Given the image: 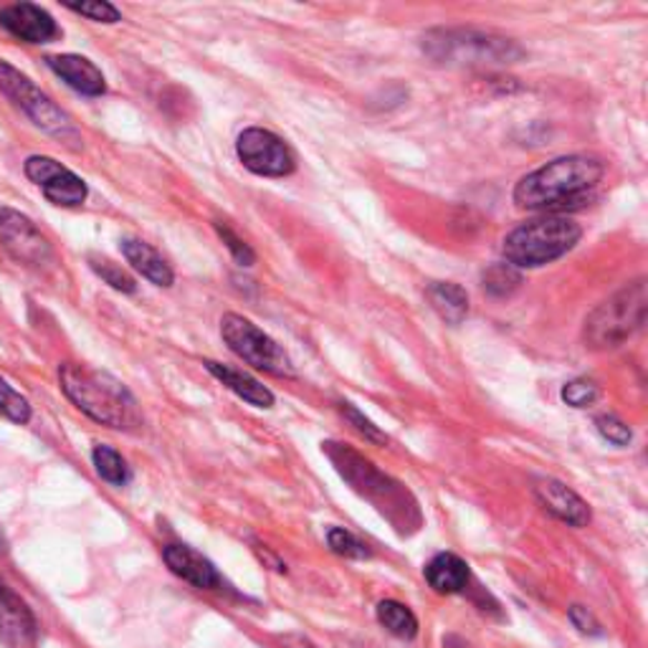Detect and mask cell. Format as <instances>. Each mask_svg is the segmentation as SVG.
I'll use <instances>...</instances> for the list:
<instances>
[{"instance_id":"obj_31","label":"cell","mask_w":648,"mask_h":648,"mask_svg":"<svg viewBox=\"0 0 648 648\" xmlns=\"http://www.w3.org/2000/svg\"><path fill=\"white\" fill-rule=\"evenodd\" d=\"M596 429L603 439L616 443V446H628V443H631V439H634L631 429H628V425L620 419H616V415H598Z\"/></svg>"},{"instance_id":"obj_30","label":"cell","mask_w":648,"mask_h":648,"mask_svg":"<svg viewBox=\"0 0 648 648\" xmlns=\"http://www.w3.org/2000/svg\"><path fill=\"white\" fill-rule=\"evenodd\" d=\"M342 415L344 419L350 421V425L354 431L360 433V436H366V441H372V443H380V446H383V443H388V436L383 431L378 429L376 423H372L370 419H366V415H362L358 408H352L350 403H342Z\"/></svg>"},{"instance_id":"obj_7","label":"cell","mask_w":648,"mask_h":648,"mask_svg":"<svg viewBox=\"0 0 648 648\" xmlns=\"http://www.w3.org/2000/svg\"><path fill=\"white\" fill-rule=\"evenodd\" d=\"M0 92L11 100L18 110H23L33 124H39L41 130H47L49 135L56 137H74V124L51 102L49 94H43L29 76L21 74L16 66L0 59Z\"/></svg>"},{"instance_id":"obj_26","label":"cell","mask_w":648,"mask_h":648,"mask_svg":"<svg viewBox=\"0 0 648 648\" xmlns=\"http://www.w3.org/2000/svg\"><path fill=\"white\" fill-rule=\"evenodd\" d=\"M327 545H330L332 553L342 557H352V560H362V557H370V549L366 543H360L352 532L342 527H332L327 532Z\"/></svg>"},{"instance_id":"obj_16","label":"cell","mask_w":648,"mask_h":648,"mask_svg":"<svg viewBox=\"0 0 648 648\" xmlns=\"http://www.w3.org/2000/svg\"><path fill=\"white\" fill-rule=\"evenodd\" d=\"M47 64L53 74H56L59 79H64V82L79 94L102 96L106 92L104 74L86 56H76V53H59V56H49Z\"/></svg>"},{"instance_id":"obj_2","label":"cell","mask_w":648,"mask_h":648,"mask_svg":"<svg viewBox=\"0 0 648 648\" xmlns=\"http://www.w3.org/2000/svg\"><path fill=\"white\" fill-rule=\"evenodd\" d=\"M59 380L69 401L96 423L117 431H132L140 425L135 398L110 372L66 362L59 370Z\"/></svg>"},{"instance_id":"obj_18","label":"cell","mask_w":648,"mask_h":648,"mask_svg":"<svg viewBox=\"0 0 648 648\" xmlns=\"http://www.w3.org/2000/svg\"><path fill=\"white\" fill-rule=\"evenodd\" d=\"M206 368L213 378H218L230 393H236L238 398H244L246 403H251L256 408H271L274 405V393L259 380L248 376L244 370H236L230 366H224V362H213L208 360Z\"/></svg>"},{"instance_id":"obj_27","label":"cell","mask_w":648,"mask_h":648,"mask_svg":"<svg viewBox=\"0 0 648 648\" xmlns=\"http://www.w3.org/2000/svg\"><path fill=\"white\" fill-rule=\"evenodd\" d=\"M598 398H600V390L588 378L570 380V383H565L563 388V401L573 408H588L596 403Z\"/></svg>"},{"instance_id":"obj_8","label":"cell","mask_w":648,"mask_h":648,"mask_svg":"<svg viewBox=\"0 0 648 648\" xmlns=\"http://www.w3.org/2000/svg\"><path fill=\"white\" fill-rule=\"evenodd\" d=\"M236 155L246 171L261 177H284L295 173L297 167V160L287 142L264 127L244 130L236 140Z\"/></svg>"},{"instance_id":"obj_10","label":"cell","mask_w":648,"mask_h":648,"mask_svg":"<svg viewBox=\"0 0 648 648\" xmlns=\"http://www.w3.org/2000/svg\"><path fill=\"white\" fill-rule=\"evenodd\" d=\"M23 171L25 177H29L33 185H39L53 206L76 208L86 200V183L76 173H71L69 167L56 163L53 157L33 155L25 160Z\"/></svg>"},{"instance_id":"obj_33","label":"cell","mask_w":648,"mask_h":648,"mask_svg":"<svg viewBox=\"0 0 648 648\" xmlns=\"http://www.w3.org/2000/svg\"><path fill=\"white\" fill-rule=\"evenodd\" d=\"M8 553V539H6V532L0 527V555Z\"/></svg>"},{"instance_id":"obj_21","label":"cell","mask_w":648,"mask_h":648,"mask_svg":"<svg viewBox=\"0 0 648 648\" xmlns=\"http://www.w3.org/2000/svg\"><path fill=\"white\" fill-rule=\"evenodd\" d=\"M378 620L388 634H393L395 638H405V641H411V638H415V634H419V618L413 616L411 608L398 600L380 603Z\"/></svg>"},{"instance_id":"obj_4","label":"cell","mask_w":648,"mask_h":648,"mask_svg":"<svg viewBox=\"0 0 648 648\" xmlns=\"http://www.w3.org/2000/svg\"><path fill=\"white\" fill-rule=\"evenodd\" d=\"M648 291L646 279H636L626 287H620L614 297L593 309L585 317L583 342L590 350H614L620 348L628 337H634L646 322Z\"/></svg>"},{"instance_id":"obj_23","label":"cell","mask_w":648,"mask_h":648,"mask_svg":"<svg viewBox=\"0 0 648 648\" xmlns=\"http://www.w3.org/2000/svg\"><path fill=\"white\" fill-rule=\"evenodd\" d=\"M92 461H94L96 474H100L106 484L124 486V484L130 482V466H127V461H124L114 449H110V446H94Z\"/></svg>"},{"instance_id":"obj_13","label":"cell","mask_w":648,"mask_h":648,"mask_svg":"<svg viewBox=\"0 0 648 648\" xmlns=\"http://www.w3.org/2000/svg\"><path fill=\"white\" fill-rule=\"evenodd\" d=\"M0 25L16 39L29 43H49L59 35V25L49 11L33 3H16L0 11Z\"/></svg>"},{"instance_id":"obj_25","label":"cell","mask_w":648,"mask_h":648,"mask_svg":"<svg viewBox=\"0 0 648 648\" xmlns=\"http://www.w3.org/2000/svg\"><path fill=\"white\" fill-rule=\"evenodd\" d=\"M0 413L21 425L31 421V403L6 378H0Z\"/></svg>"},{"instance_id":"obj_22","label":"cell","mask_w":648,"mask_h":648,"mask_svg":"<svg viewBox=\"0 0 648 648\" xmlns=\"http://www.w3.org/2000/svg\"><path fill=\"white\" fill-rule=\"evenodd\" d=\"M520 287H522V274L507 261L492 264L490 269L482 274V289L494 299H507Z\"/></svg>"},{"instance_id":"obj_6","label":"cell","mask_w":648,"mask_h":648,"mask_svg":"<svg viewBox=\"0 0 648 648\" xmlns=\"http://www.w3.org/2000/svg\"><path fill=\"white\" fill-rule=\"evenodd\" d=\"M220 335H224L228 350L251 368L277 378H295V366H291L289 354L269 335L259 330L251 319L228 312L220 319Z\"/></svg>"},{"instance_id":"obj_14","label":"cell","mask_w":648,"mask_h":648,"mask_svg":"<svg viewBox=\"0 0 648 648\" xmlns=\"http://www.w3.org/2000/svg\"><path fill=\"white\" fill-rule=\"evenodd\" d=\"M535 496L545 512L565 522V525L585 527L590 522V507L583 502V496L575 494L563 482H557V479H537Z\"/></svg>"},{"instance_id":"obj_19","label":"cell","mask_w":648,"mask_h":648,"mask_svg":"<svg viewBox=\"0 0 648 648\" xmlns=\"http://www.w3.org/2000/svg\"><path fill=\"white\" fill-rule=\"evenodd\" d=\"M425 583L441 596H454L469 585V565L454 553H439L425 565Z\"/></svg>"},{"instance_id":"obj_15","label":"cell","mask_w":648,"mask_h":648,"mask_svg":"<svg viewBox=\"0 0 648 648\" xmlns=\"http://www.w3.org/2000/svg\"><path fill=\"white\" fill-rule=\"evenodd\" d=\"M165 565L171 567V573L183 578L185 583H191L193 588L198 590H218L224 585V578L216 570L208 557H203L198 549H193L188 545H167L163 549Z\"/></svg>"},{"instance_id":"obj_1","label":"cell","mask_w":648,"mask_h":648,"mask_svg":"<svg viewBox=\"0 0 648 648\" xmlns=\"http://www.w3.org/2000/svg\"><path fill=\"white\" fill-rule=\"evenodd\" d=\"M603 163L590 155H565L522 177L514 203L522 210H563L580 206L598 188Z\"/></svg>"},{"instance_id":"obj_9","label":"cell","mask_w":648,"mask_h":648,"mask_svg":"<svg viewBox=\"0 0 648 648\" xmlns=\"http://www.w3.org/2000/svg\"><path fill=\"white\" fill-rule=\"evenodd\" d=\"M0 244L16 264L43 269L53 261V248L33 220L13 208H0Z\"/></svg>"},{"instance_id":"obj_20","label":"cell","mask_w":648,"mask_h":648,"mask_svg":"<svg viewBox=\"0 0 648 648\" xmlns=\"http://www.w3.org/2000/svg\"><path fill=\"white\" fill-rule=\"evenodd\" d=\"M429 301L431 307L436 309L441 319H446L449 325H461L469 315V295L459 284L451 281H436L431 284L429 291Z\"/></svg>"},{"instance_id":"obj_5","label":"cell","mask_w":648,"mask_h":648,"mask_svg":"<svg viewBox=\"0 0 648 648\" xmlns=\"http://www.w3.org/2000/svg\"><path fill=\"white\" fill-rule=\"evenodd\" d=\"M423 51L441 64H514L525 56L517 41L494 31L439 29L423 39Z\"/></svg>"},{"instance_id":"obj_32","label":"cell","mask_w":648,"mask_h":648,"mask_svg":"<svg viewBox=\"0 0 648 648\" xmlns=\"http://www.w3.org/2000/svg\"><path fill=\"white\" fill-rule=\"evenodd\" d=\"M567 618H570V624L578 628L580 634H585V636H600L603 631H600V624L596 620V616L590 614L588 608H583V606H573L570 610H567Z\"/></svg>"},{"instance_id":"obj_29","label":"cell","mask_w":648,"mask_h":648,"mask_svg":"<svg viewBox=\"0 0 648 648\" xmlns=\"http://www.w3.org/2000/svg\"><path fill=\"white\" fill-rule=\"evenodd\" d=\"M213 228H216V234H218V238L220 241L226 244V248L230 254H234V259L241 264V266H254V261H256V254L251 251V246H248L244 238H238L234 230H230L228 226H224V224H213Z\"/></svg>"},{"instance_id":"obj_11","label":"cell","mask_w":648,"mask_h":648,"mask_svg":"<svg viewBox=\"0 0 648 648\" xmlns=\"http://www.w3.org/2000/svg\"><path fill=\"white\" fill-rule=\"evenodd\" d=\"M325 449L327 456H330L332 464L337 466V472L348 479L354 486V492H360L372 502H380V496H385V504H393L395 486H390L388 476L380 474L368 459H362L358 451L342 446V443H325Z\"/></svg>"},{"instance_id":"obj_3","label":"cell","mask_w":648,"mask_h":648,"mask_svg":"<svg viewBox=\"0 0 648 648\" xmlns=\"http://www.w3.org/2000/svg\"><path fill=\"white\" fill-rule=\"evenodd\" d=\"M583 238V228L567 216L547 213L543 218L527 220L512 230L504 238V259L514 269H539L557 259H563L567 251H573Z\"/></svg>"},{"instance_id":"obj_12","label":"cell","mask_w":648,"mask_h":648,"mask_svg":"<svg viewBox=\"0 0 648 648\" xmlns=\"http://www.w3.org/2000/svg\"><path fill=\"white\" fill-rule=\"evenodd\" d=\"M39 638L33 610L21 596L0 585V644L6 648H33Z\"/></svg>"},{"instance_id":"obj_24","label":"cell","mask_w":648,"mask_h":648,"mask_svg":"<svg viewBox=\"0 0 648 648\" xmlns=\"http://www.w3.org/2000/svg\"><path fill=\"white\" fill-rule=\"evenodd\" d=\"M89 266H92V271L96 274V277H100L104 284H110L112 289L122 291V295H135L137 284L127 271L122 269V266L104 259V256H89Z\"/></svg>"},{"instance_id":"obj_28","label":"cell","mask_w":648,"mask_h":648,"mask_svg":"<svg viewBox=\"0 0 648 648\" xmlns=\"http://www.w3.org/2000/svg\"><path fill=\"white\" fill-rule=\"evenodd\" d=\"M69 11H74L79 16H86L92 18L96 23H120L122 16L117 8L112 3H106V0H84V3H66Z\"/></svg>"},{"instance_id":"obj_17","label":"cell","mask_w":648,"mask_h":648,"mask_svg":"<svg viewBox=\"0 0 648 648\" xmlns=\"http://www.w3.org/2000/svg\"><path fill=\"white\" fill-rule=\"evenodd\" d=\"M120 248L132 269L142 274L147 281H153L155 287H173L175 274L171 269V264H167L153 246L137 241V238H124Z\"/></svg>"}]
</instances>
